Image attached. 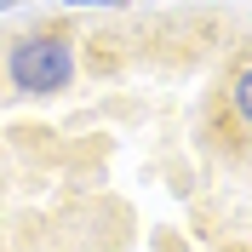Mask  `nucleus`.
Returning <instances> with one entry per match:
<instances>
[{"instance_id": "2", "label": "nucleus", "mask_w": 252, "mask_h": 252, "mask_svg": "<svg viewBox=\"0 0 252 252\" xmlns=\"http://www.w3.org/2000/svg\"><path fill=\"white\" fill-rule=\"evenodd\" d=\"M223 109H229V121L241 132H252V63H241L235 75L223 80Z\"/></svg>"}, {"instance_id": "1", "label": "nucleus", "mask_w": 252, "mask_h": 252, "mask_svg": "<svg viewBox=\"0 0 252 252\" xmlns=\"http://www.w3.org/2000/svg\"><path fill=\"white\" fill-rule=\"evenodd\" d=\"M6 86L17 97H58L75 86L80 58H75V29L63 23H40V29H23L17 40H6Z\"/></svg>"}, {"instance_id": "3", "label": "nucleus", "mask_w": 252, "mask_h": 252, "mask_svg": "<svg viewBox=\"0 0 252 252\" xmlns=\"http://www.w3.org/2000/svg\"><path fill=\"white\" fill-rule=\"evenodd\" d=\"M149 252H189V247L172 235V229H155V235H149Z\"/></svg>"}, {"instance_id": "5", "label": "nucleus", "mask_w": 252, "mask_h": 252, "mask_svg": "<svg viewBox=\"0 0 252 252\" xmlns=\"http://www.w3.org/2000/svg\"><path fill=\"white\" fill-rule=\"evenodd\" d=\"M12 6H17V0H0V17H6V12H12Z\"/></svg>"}, {"instance_id": "4", "label": "nucleus", "mask_w": 252, "mask_h": 252, "mask_svg": "<svg viewBox=\"0 0 252 252\" xmlns=\"http://www.w3.org/2000/svg\"><path fill=\"white\" fill-rule=\"evenodd\" d=\"M63 6H75V12H86V6H121V0H63Z\"/></svg>"}]
</instances>
